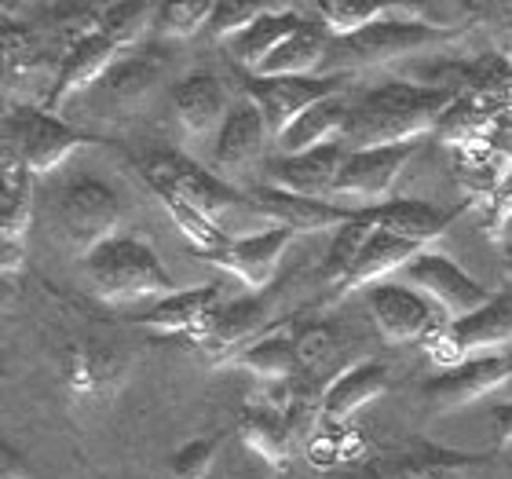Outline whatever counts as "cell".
Here are the masks:
<instances>
[{"label":"cell","mask_w":512,"mask_h":479,"mask_svg":"<svg viewBox=\"0 0 512 479\" xmlns=\"http://www.w3.org/2000/svg\"><path fill=\"white\" fill-rule=\"evenodd\" d=\"M505 348H512V278H505V286L491 293V300L476 315L447 322L428 341V355L443 362L447 370L476 355H498Z\"/></svg>","instance_id":"obj_6"},{"label":"cell","mask_w":512,"mask_h":479,"mask_svg":"<svg viewBox=\"0 0 512 479\" xmlns=\"http://www.w3.org/2000/svg\"><path fill=\"white\" fill-rule=\"evenodd\" d=\"M425 11L428 8H417V4H406V8L395 4L388 19L370 22L366 30L352 33V37H333L322 70H330V74H355L359 66L392 63L399 55L425 52L432 44H443L461 33V30H447L439 22H428Z\"/></svg>","instance_id":"obj_2"},{"label":"cell","mask_w":512,"mask_h":479,"mask_svg":"<svg viewBox=\"0 0 512 479\" xmlns=\"http://www.w3.org/2000/svg\"><path fill=\"white\" fill-rule=\"evenodd\" d=\"M348 121H352V103H348L344 92H337V96L322 99V103H315L311 110H304V114L289 125L286 136L278 139V147H282V154H308V150L341 143Z\"/></svg>","instance_id":"obj_28"},{"label":"cell","mask_w":512,"mask_h":479,"mask_svg":"<svg viewBox=\"0 0 512 479\" xmlns=\"http://www.w3.org/2000/svg\"><path fill=\"white\" fill-rule=\"evenodd\" d=\"M300 26H304V19H300L293 8H271L264 19H256L246 33H238L235 41H227V52H231V59H235L242 70L260 74V66H264Z\"/></svg>","instance_id":"obj_30"},{"label":"cell","mask_w":512,"mask_h":479,"mask_svg":"<svg viewBox=\"0 0 512 479\" xmlns=\"http://www.w3.org/2000/svg\"><path fill=\"white\" fill-rule=\"evenodd\" d=\"M388 366L374 359H363L355 362V366H344L337 377H333L326 388H322V399H319V414L330 421V425H344V421H352L366 403H374L388 392Z\"/></svg>","instance_id":"obj_24"},{"label":"cell","mask_w":512,"mask_h":479,"mask_svg":"<svg viewBox=\"0 0 512 479\" xmlns=\"http://www.w3.org/2000/svg\"><path fill=\"white\" fill-rule=\"evenodd\" d=\"M224 447V436L213 432V436H202V439H191V443H183L176 454H172V476L176 479H205L213 472V461Z\"/></svg>","instance_id":"obj_39"},{"label":"cell","mask_w":512,"mask_h":479,"mask_svg":"<svg viewBox=\"0 0 512 479\" xmlns=\"http://www.w3.org/2000/svg\"><path fill=\"white\" fill-rule=\"evenodd\" d=\"M271 143V132H267V121L264 114L256 110L253 99H238L231 114H227L224 128L216 132V147H213V161L216 169L224 172H242L249 169L264 147Z\"/></svg>","instance_id":"obj_27"},{"label":"cell","mask_w":512,"mask_h":479,"mask_svg":"<svg viewBox=\"0 0 512 479\" xmlns=\"http://www.w3.org/2000/svg\"><path fill=\"white\" fill-rule=\"evenodd\" d=\"M344 158H348L344 143H330V147L308 150V154H282V158L264 165V183L267 187H278V191L304 194V198H326L330 202V191L337 176H341Z\"/></svg>","instance_id":"obj_19"},{"label":"cell","mask_w":512,"mask_h":479,"mask_svg":"<svg viewBox=\"0 0 512 479\" xmlns=\"http://www.w3.org/2000/svg\"><path fill=\"white\" fill-rule=\"evenodd\" d=\"M4 66H8V81L30 77L33 70L48 66V48H44V41L30 26L4 22Z\"/></svg>","instance_id":"obj_36"},{"label":"cell","mask_w":512,"mask_h":479,"mask_svg":"<svg viewBox=\"0 0 512 479\" xmlns=\"http://www.w3.org/2000/svg\"><path fill=\"white\" fill-rule=\"evenodd\" d=\"M469 205H454V209H436L428 202H417V198H392V202L374 205V209H363L366 220L377 227V231H388V235H399L406 242L417 245H432L436 238H443L450 231V224L465 213Z\"/></svg>","instance_id":"obj_22"},{"label":"cell","mask_w":512,"mask_h":479,"mask_svg":"<svg viewBox=\"0 0 512 479\" xmlns=\"http://www.w3.org/2000/svg\"><path fill=\"white\" fill-rule=\"evenodd\" d=\"M352 74H315V77H246V99L264 114L271 139H282L289 125L322 99L344 92Z\"/></svg>","instance_id":"obj_9"},{"label":"cell","mask_w":512,"mask_h":479,"mask_svg":"<svg viewBox=\"0 0 512 479\" xmlns=\"http://www.w3.org/2000/svg\"><path fill=\"white\" fill-rule=\"evenodd\" d=\"M143 180H147V187L154 191V198L161 202V209L172 216V224L180 227L183 238H187V242H191L202 256L220 253V249L231 242L224 227L216 224V220H209V216H205L194 202H187L176 187H169V183L158 180V176H143Z\"/></svg>","instance_id":"obj_32"},{"label":"cell","mask_w":512,"mask_h":479,"mask_svg":"<svg viewBox=\"0 0 512 479\" xmlns=\"http://www.w3.org/2000/svg\"><path fill=\"white\" fill-rule=\"evenodd\" d=\"M293 238H297V231L275 224V227H267L264 235L231 238L220 253L205 256V260L216 267H224V271H231V275H238L249 289H267L271 286V278L278 275L282 253L289 249Z\"/></svg>","instance_id":"obj_20"},{"label":"cell","mask_w":512,"mask_h":479,"mask_svg":"<svg viewBox=\"0 0 512 479\" xmlns=\"http://www.w3.org/2000/svg\"><path fill=\"white\" fill-rule=\"evenodd\" d=\"M139 176H158L165 180L169 187L194 202L202 209L209 220L220 224V216L224 213H238V209H246L249 205V194L235 191L227 180H220L216 172H205L198 161H191L187 154L180 150H147L143 158H139ZM253 209V205H249Z\"/></svg>","instance_id":"obj_8"},{"label":"cell","mask_w":512,"mask_h":479,"mask_svg":"<svg viewBox=\"0 0 512 479\" xmlns=\"http://www.w3.org/2000/svg\"><path fill=\"white\" fill-rule=\"evenodd\" d=\"M118 59H121V48L110 41V37H103L99 30L70 41V48H66L63 63H59V74H55L52 88L44 92L41 110L59 114V110H63L77 92H92L99 77L107 74Z\"/></svg>","instance_id":"obj_16"},{"label":"cell","mask_w":512,"mask_h":479,"mask_svg":"<svg viewBox=\"0 0 512 479\" xmlns=\"http://www.w3.org/2000/svg\"><path fill=\"white\" fill-rule=\"evenodd\" d=\"M213 0H194V4H158L154 33L158 37H194L198 30H209L213 19Z\"/></svg>","instance_id":"obj_37"},{"label":"cell","mask_w":512,"mask_h":479,"mask_svg":"<svg viewBox=\"0 0 512 479\" xmlns=\"http://www.w3.org/2000/svg\"><path fill=\"white\" fill-rule=\"evenodd\" d=\"M125 205L121 194L99 176H74L55 194V231L74 253H92L114 238Z\"/></svg>","instance_id":"obj_4"},{"label":"cell","mask_w":512,"mask_h":479,"mask_svg":"<svg viewBox=\"0 0 512 479\" xmlns=\"http://www.w3.org/2000/svg\"><path fill=\"white\" fill-rule=\"evenodd\" d=\"M399 282L417 289V293H425V297L447 315V322L469 319V315H476V311L491 300V293H487L476 278L465 275L450 256L432 253V249H425L417 260H410V264L399 271Z\"/></svg>","instance_id":"obj_10"},{"label":"cell","mask_w":512,"mask_h":479,"mask_svg":"<svg viewBox=\"0 0 512 479\" xmlns=\"http://www.w3.org/2000/svg\"><path fill=\"white\" fill-rule=\"evenodd\" d=\"M132 370V355L114 341L85 337L66 344L63 352V381L74 399H110L121 392Z\"/></svg>","instance_id":"obj_13"},{"label":"cell","mask_w":512,"mask_h":479,"mask_svg":"<svg viewBox=\"0 0 512 479\" xmlns=\"http://www.w3.org/2000/svg\"><path fill=\"white\" fill-rule=\"evenodd\" d=\"M330 41H333V33L326 30L322 22L304 19V26L260 66V74H249V77H315V70L326 66Z\"/></svg>","instance_id":"obj_31"},{"label":"cell","mask_w":512,"mask_h":479,"mask_svg":"<svg viewBox=\"0 0 512 479\" xmlns=\"http://www.w3.org/2000/svg\"><path fill=\"white\" fill-rule=\"evenodd\" d=\"M366 308L374 315V326L388 344H414V341H432L443 326L439 315L443 311L417 289L403 286V282H377L366 289Z\"/></svg>","instance_id":"obj_11"},{"label":"cell","mask_w":512,"mask_h":479,"mask_svg":"<svg viewBox=\"0 0 512 479\" xmlns=\"http://www.w3.org/2000/svg\"><path fill=\"white\" fill-rule=\"evenodd\" d=\"M85 143H96V136L66 125V121H59L55 114H48L41 107L15 103L4 114V150L15 154L33 176H48Z\"/></svg>","instance_id":"obj_5"},{"label":"cell","mask_w":512,"mask_h":479,"mask_svg":"<svg viewBox=\"0 0 512 479\" xmlns=\"http://www.w3.org/2000/svg\"><path fill=\"white\" fill-rule=\"evenodd\" d=\"M0 169H4V191H0V267L4 278H11L22 267L26 256V235H30L33 220V176L15 154H0Z\"/></svg>","instance_id":"obj_15"},{"label":"cell","mask_w":512,"mask_h":479,"mask_svg":"<svg viewBox=\"0 0 512 479\" xmlns=\"http://www.w3.org/2000/svg\"><path fill=\"white\" fill-rule=\"evenodd\" d=\"M421 253H425V245L406 242V238L388 235V231H374V235L366 238L363 253H359V260H355V267H352V275L344 278L337 289H330L322 304L344 300L348 293H355V289H370V286H377V282H384L388 275H399V271H403L410 260H417Z\"/></svg>","instance_id":"obj_26"},{"label":"cell","mask_w":512,"mask_h":479,"mask_svg":"<svg viewBox=\"0 0 512 479\" xmlns=\"http://www.w3.org/2000/svg\"><path fill=\"white\" fill-rule=\"evenodd\" d=\"M512 384V359L505 352L498 355H476V359L450 366L439 377L421 384V395L436 406V414H450L461 406H472L487 399L491 392H502Z\"/></svg>","instance_id":"obj_14"},{"label":"cell","mask_w":512,"mask_h":479,"mask_svg":"<svg viewBox=\"0 0 512 479\" xmlns=\"http://www.w3.org/2000/svg\"><path fill=\"white\" fill-rule=\"evenodd\" d=\"M395 4H348V0H319L315 15L333 37H352V33L366 30L370 22H381L392 15Z\"/></svg>","instance_id":"obj_35"},{"label":"cell","mask_w":512,"mask_h":479,"mask_svg":"<svg viewBox=\"0 0 512 479\" xmlns=\"http://www.w3.org/2000/svg\"><path fill=\"white\" fill-rule=\"evenodd\" d=\"M271 4H238V0H216L213 19H209V37L216 41H235L238 33H246L256 19H264Z\"/></svg>","instance_id":"obj_38"},{"label":"cell","mask_w":512,"mask_h":479,"mask_svg":"<svg viewBox=\"0 0 512 479\" xmlns=\"http://www.w3.org/2000/svg\"><path fill=\"white\" fill-rule=\"evenodd\" d=\"M224 308L220 286H198V289H180L172 297L158 300L150 311H143L136 319L139 330L161 333V337H191L194 344L202 341L213 319Z\"/></svg>","instance_id":"obj_18"},{"label":"cell","mask_w":512,"mask_h":479,"mask_svg":"<svg viewBox=\"0 0 512 479\" xmlns=\"http://www.w3.org/2000/svg\"><path fill=\"white\" fill-rule=\"evenodd\" d=\"M297 395H289L282 403H249L238 417V436L253 450L256 458H264L271 469H286L293 461V450H297L300 436L297 425H293V406Z\"/></svg>","instance_id":"obj_21"},{"label":"cell","mask_w":512,"mask_h":479,"mask_svg":"<svg viewBox=\"0 0 512 479\" xmlns=\"http://www.w3.org/2000/svg\"><path fill=\"white\" fill-rule=\"evenodd\" d=\"M421 143H403V147H377V150H348L341 165V176L333 183L330 202L348 205V209H374V205L392 202V187L403 176L406 161L414 158Z\"/></svg>","instance_id":"obj_7"},{"label":"cell","mask_w":512,"mask_h":479,"mask_svg":"<svg viewBox=\"0 0 512 479\" xmlns=\"http://www.w3.org/2000/svg\"><path fill=\"white\" fill-rule=\"evenodd\" d=\"M227 370H242L256 381H267V384H293L304 373V362H300V352L293 337L286 333H264L260 341H253L249 348H242L238 355L224 362Z\"/></svg>","instance_id":"obj_29"},{"label":"cell","mask_w":512,"mask_h":479,"mask_svg":"<svg viewBox=\"0 0 512 479\" xmlns=\"http://www.w3.org/2000/svg\"><path fill=\"white\" fill-rule=\"evenodd\" d=\"M85 275L99 297L110 304H125V300H147V297H172L180 293L172 275L161 267L158 253L150 249L143 238L114 235L99 249L85 256Z\"/></svg>","instance_id":"obj_3"},{"label":"cell","mask_w":512,"mask_h":479,"mask_svg":"<svg viewBox=\"0 0 512 479\" xmlns=\"http://www.w3.org/2000/svg\"><path fill=\"white\" fill-rule=\"evenodd\" d=\"M505 355H509V359H512V348H505Z\"/></svg>","instance_id":"obj_43"},{"label":"cell","mask_w":512,"mask_h":479,"mask_svg":"<svg viewBox=\"0 0 512 479\" xmlns=\"http://www.w3.org/2000/svg\"><path fill=\"white\" fill-rule=\"evenodd\" d=\"M249 205L260 216H271L275 224L297 231V235H322V231H341L344 224H352L359 209L348 205L326 202V198H304V194H289L267 183H256L249 191Z\"/></svg>","instance_id":"obj_17"},{"label":"cell","mask_w":512,"mask_h":479,"mask_svg":"<svg viewBox=\"0 0 512 479\" xmlns=\"http://www.w3.org/2000/svg\"><path fill=\"white\" fill-rule=\"evenodd\" d=\"M491 421H494V447H498V450L512 447V403L498 406Z\"/></svg>","instance_id":"obj_41"},{"label":"cell","mask_w":512,"mask_h":479,"mask_svg":"<svg viewBox=\"0 0 512 479\" xmlns=\"http://www.w3.org/2000/svg\"><path fill=\"white\" fill-rule=\"evenodd\" d=\"M169 70V52L161 44H143L132 52H121V59L110 66L107 74L99 77L96 88L88 92V103L99 114H128L132 107H139L143 99L154 92L161 77Z\"/></svg>","instance_id":"obj_12"},{"label":"cell","mask_w":512,"mask_h":479,"mask_svg":"<svg viewBox=\"0 0 512 479\" xmlns=\"http://www.w3.org/2000/svg\"><path fill=\"white\" fill-rule=\"evenodd\" d=\"M374 231L377 227L366 220L363 209L355 213L352 224H344L341 231H333V242H330V249H326V260H322V282H326V286L337 289L344 278L352 275L355 260H359L366 238L374 235Z\"/></svg>","instance_id":"obj_33"},{"label":"cell","mask_w":512,"mask_h":479,"mask_svg":"<svg viewBox=\"0 0 512 479\" xmlns=\"http://www.w3.org/2000/svg\"><path fill=\"white\" fill-rule=\"evenodd\" d=\"M512 224V165L505 169V176L494 183L491 202H487V216H483V231L494 242H505V227Z\"/></svg>","instance_id":"obj_40"},{"label":"cell","mask_w":512,"mask_h":479,"mask_svg":"<svg viewBox=\"0 0 512 479\" xmlns=\"http://www.w3.org/2000/svg\"><path fill=\"white\" fill-rule=\"evenodd\" d=\"M267 330V304L260 297H242L231 300L220 308V315L213 319L209 333L198 341V352L209 355L216 366H224L231 355H238L242 348H249L253 341H260Z\"/></svg>","instance_id":"obj_25"},{"label":"cell","mask_w":512,"mask_h":479,"mask_svg":"<svg viewBox=\"0 0 512 479\" xmlns=\"http://www.w3.org/2000/svg\"><path fill=\"white\" fill-rule=\"evenodd\" d=\"M154 19H158V4H103L99 33L110 37L121 52H128L143 33L154 30Z\"/></svg>","instance_id":"obj_34"},{"label":"cell","mask_w":512,"mask_h":479,"mask_svg":"<svg viewBox=\"0 0 512 479\" xmlns=\"http://www.w3.org/2000/svg\"><path fill=\"white\" fill-rule=\"evenodd\" d=\"M172 114L191 136H209L220 132L231 114L227 103V85L216 74H187L169 88Z\"/></svg>","instance_id":"obj_23"},{"label":"cell","mask_w":512,"mask_h":479,"mask_svg":"<svg viewBox=\"0 0 512 479\" xmlns=\"http://www.w3.org/2000/svg\"><path fill=\"white\" fill-rule=\"evenodd\" d=\"M505 253H509V260H512V231L505 235Z\"/></svg>","instance_id":"obj_42"},{"label":"cell","mask_w":512,"mask_h":479,"mask_svg":"<svg viewBox=\"0 0 512 479\" xmlns=\"http://www.w3.org/2000/svg\"><path fill=\"white\" fill-rule=\"evenodd\" d=\"M458 92L450 88L410 85V81H388L352 103V121L344 128V150H377L403 147L421 139L447 121L458 103Z\"/></svg>","instance_id":"obj_1"}]
</instances>
